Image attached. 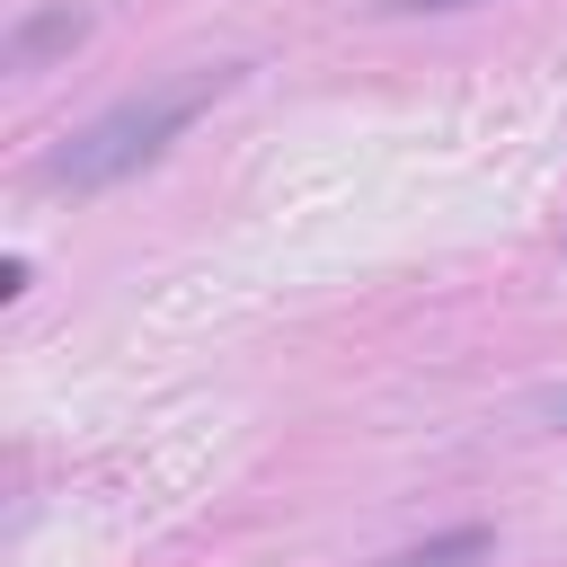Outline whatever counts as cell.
<instances>
[{
	"label": "cell",
	"mask_w": 567,
	"mask_h": 567,
	"mask_svg": "<svg viewBox=\"0 0 567 567\" xmlns=\"http://www.w3.org/2000/svg\"><path fill=\"white\" fill-rule=\"evenodd\" d=\"M239 80V62H213V71H186V80H159V89H133L124 106H106L97 124H80L53 159H44V186H71V195H97L133 168H151L221 89Z\"/></svg>",
	"instance_id": "cell-1"
},
{
	"label": "cell",
	"mask_w": 567,
	"mask_h": 567,
	"mask_svg": "<svg viewBox=\"0 0 567 567\" xmlns=\"http://www.w3.org/2000/svg\"><path fill=\"white\" fill-rule=\"evenodd\" d=\"M80 35H89V9H71V0L62 9H35V18L9 27V71H35L44 53H71Z\"/></svg>",
	"instance_id": "cell-2"
},
{
	"label": "cell",
	"mask_w": 567,
	"mask_h": 567,
	"mask_svg": "<svg viewBox=\"0 0 567 567\" xmlns=\"http://www.w3.org/2000/svg\"><path fill=\"white\" fill-rule=\"evenodd\" d=\"M496 540L478 532V523H461V532H443V540H416V549H399V558H381V567H478Z\"/></svg>",
	"instance_id": "cell-3"
},
{
	"label": "cell",
	"mask_w": 567,
	"mask_h": 567,
	"mask_svg": "<svg viewBox=\"0 0 567 567\" xmlns=\"http://www.w3.org/2000/svg\"><path fill=\"white\" fill-rule=\"evenodd\" d=\"M381 18H425V9H470V0H372Z\"/></svg>",
	"instance_id": "cell-4"
},
{
	"label": "cell",
	"mask_w": 567,
	"mask_h": 567,
	"mask_svg": "<svg viewBox=\"0 0 567 567\" xmlns=\"http://www.w3.org/2000/svg\"><path fill=\"white\" fill-rule=\"evenodd\" d=\"M540 408H549V416H567V399H540Z\"/></svg>",
	"instance_id": "cell-5"
}]
</instances>
